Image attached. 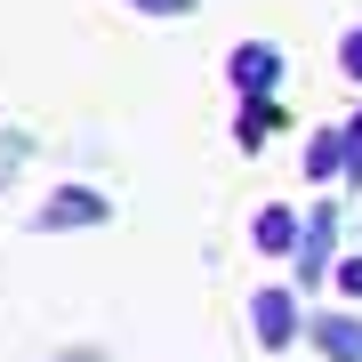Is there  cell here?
<instances>
[{
    "label": "cell",
    "mask_w": 362,
    "mask_h": 362,
    "mask_svg": "<svg viewBox=\"0 0 362 362\" xmlns=\"http://www.w3.org/2000/svg\"><path fill=\"white\" fill-rule=\"evenodd\" d=\"M274 81H282V49L274 40H242L233 49V89L242 97H274Z\"/></svg>",
    "instance_id": "1"
},
{
    "label": "cell",
    "mask_w": 362,
    "mask_h": 362,
    "mask_svg": "<svg viewBox=\"0 0 362 362\" xmlns=\"http://www.w3.org/2000/svg\"><path fill=\"white\" fill-rule=\"evenodd\" d=\"M250 322H258V346H290L298 338V298L290 290H258L250 298Z\"/></svg>",
    "instance_id": "2"
},
{
    "label": "cell",
    "mask_w": 362,
    "mask_h": 362,
    "mask_svg": "<svg viewBox=\"0 0 362 362\" xmlns=\"http://www.w3.org/2000/svg\"><path fill=\"white\" fill-rule=\"evenodd\" d=\"M306 338H314L330 362H362V322H354V314H314Z\"/></svg>",
    "instance_id": "3"
},
{
    "label": "cell",
    "mask_w": 362,
    "mask_h": 362,
    "mask_svg": "<svg viewBox=\"0 0 362 362\" xmlns=\"http://www.w3.org/2000/svg\"><path fill=\"white\" fill-rule=\"evenodd\" d=\"M40 226H105V194H89V185H81V194H73V185H65V194H57L49 209H40Z\"/></svg>",
    "instance_id": "4"
},
{
    "label": "cell",
    "mask_w": 362,
    "mask_h": 362,
    "mask_svg": "<svg viewBox=\"0 0 362 362\" xmlns=\"http://www.w3.org/2000/svg\"><path fill=\"white\" fill-rule=\"evenodd\" d=\"M330 242H338V209H314V218H306V242H290V250H298V274H306V282L322 274Z\"/></svg>",
    "instance_id": "5"
},
{
    "label": "cell",
    "mask_w": 362,
    "mask_h": 362,
    "mask_svg": "<svg viewBox=\"0 0 362 362\" xmlns=\"http://www.w3.org/2000/svg\"><path fill=\"white\" fill-rule=\"evenodd\" d=\"M338 161H346V129H322V137L306 145V177H330Z\"/></svg>",
    "instance_id": "6"
},
{
    "label": "cell",
    "mask_w": 362,
    "mask_h": 362,
    "mask_svg": "<svg viewBox=\"0 0 362 362\" xmlns=\"http://www.w3.org/2000/svg\"><path fill=\"white\" fill-rule=\"evenodd\" d=\"M250 233H258V250H290V242H298V218H290V209H258Z\"/></svg>",
    "instance_id": "7"
},
{
    "label": "cell",
    "mask_w": 362,
    "mask_h": 362,
    "mask_svg": "<svg viewBox=\"0 0 362 362\" xmlns=\"http://www.w3.org/2000/svg\"><path fill=\"white\" fill-rule=\"evenodd\" d=\"M266 129H274V105L250 97V105H242V145H266Z\"/></svg>",
    "instance_id": "8"
},
{
    "label": "cell",
    "mask_w": 362,
    "mask_h": 362,
    "mask_svg": "<svg viewBox=\"0 0 362 362\" xmlns=\"http://www.w3.org/2000/svg\"><path fill=\"white\" fill-rule=\"evenodd\" d=\"M129 8H145V16H194V0H129Z\"/></svg>",
    "instance_id": "9"
},
{
    "label": "cell",
    "mask_w": 362,
    "mask_h": 362,
    "mask_svg": "<svg viewBox=\"0 0 362 362\" xmlns=\"http://www.w3.org/2000/svg\"><path fill=\"white\" fill-rule=\"evenodd\" d=\"M338 65H346V73H354V81H362V25H354V33H346V49H338Z\"/></svg>",
    "instance_id": "10"
},
{
    "label": "cell",
    "mask_w": 362,
    "mask_h": 362,
    "mask_svg": "<svg viewBox=\"0 0 362 362\" xmlns=\"http://www.w3.org/2000/svg\"><path fill=\"white\" fill-rule=\"evenodd\" d=\"M338 290H346V298H362V258H346V266H338Z\"/></svg>",
    "instance_id": "11"
}]
</instances>
